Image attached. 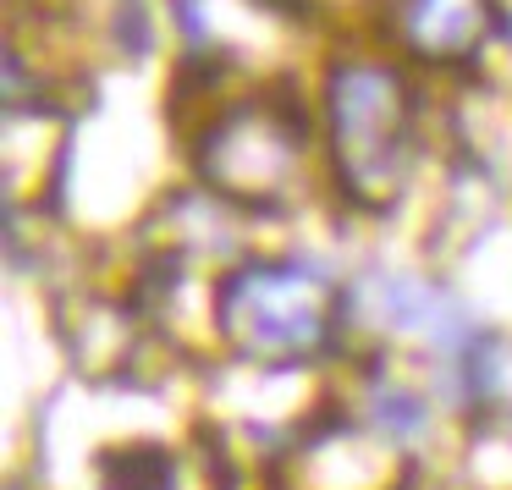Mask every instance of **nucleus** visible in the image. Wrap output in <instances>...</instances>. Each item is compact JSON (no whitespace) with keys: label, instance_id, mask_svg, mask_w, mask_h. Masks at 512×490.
Instances as JSON below:
<instances>
[{"label":"nucleus","instance_id":"f257e3e1","mask_svg":"<svg viewBox=\"0 0 512 490\" xmlns=\"http://www.w3.org/2000/svg\"><path fill=\"white\" fill-rule=\"evenodd\" d=\"M336 182L358 210H391L413 166V89L397 67L347 56L325 72Z\"/></svg>","mask_w":512,"mask_h":490},{"label":"nucleus","instance_id":"f03ea898","mask_svg":"<svg viewBox=\"0 0 512 490\" xmlns=\"http://www.w3.org/2000/svg\"><path fill=\"white\" fill-rule=\"evenodd\" d=\"M215 320L221 336L237 347V358L254 364H298L331 347L336 314L331 287L309 265H237L215 292Z\"/></svg>","mask_w":512,"mask_h":490},{"label":"nucleus","instance_id":"7ed1b4c3","mask_svg":"<svg viewBox=\"0 0 512 490\" xmlns=\"http://www.w3.org/2000/svg\"><path fill=\"white\" fill-rule=\"evenodd\" d=\"M303 105L292 94H259L215 116L199 138V177L248 210H281L303 166Z\"/></svg>","mask_w":512,"mask_h":490},{"label":"nucleus","instance_id":"20e7f679","mask_svg":"<svg viewBox=\"0 0 512 490\" xmlns=\"http://www.w3.org/2000/svg\"><path fill=\"white\" fill-rule=\"evenodd\" d=\"M391 23L402 45L430 67L468 61L490 34V0H391Z\"/></svg>","mask_w":512,"mask_h":490},{"label":"nucleus","instance_id":"39448f33","mask_svg":"<svg viewBox=\"0 0 512 490\" xmlns=\"http://www.w3.org/2000/svg\"><path fill=\"white\" fill-rule=\"evenodd\" d=\"M105 490H171L166 446H122L105 457Z\"/></svg>","mask_w":512,"mask_h":490},{"label":"nucleus","instance_id":"423d86ee","mask_svg":"<svg viewBox=\"0 0 512 490\" xmlns=\"http://www.w3.org/2000/svg\"><path fill=\"white\" fill-rule=\"evenodd\" d=\"M375 424L386 435H397V441H413V435L430 424V408H424V397H413V391H397V386H380L375 391Z\"/></svg>","mask_w":512,"mask_h":490},{"label":"nucleus","instance_id":"0eeeda50","mask_svg":"<svg viewBox=\"0 0 512 490\" xmlns=\"http://www.w3.org/2000/svg\"><path fill=\"white\" fill-rule=\"evenodd\" d=\"M116 39H127L133 56H144V50H149V12H144V0H122V6H116Z\"/></svg>","mask_w":512,"mask_h":490}]
</instances>
